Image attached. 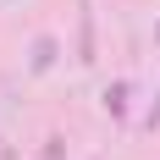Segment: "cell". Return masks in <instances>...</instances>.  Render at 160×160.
Wrapping results in <instances>:
<instances>
[{
	"mask_svg": "<svg viewBox=\"0 0 160 160\" xmlns=\"http://www.w3.org/2000/svg\"><path fill=\"white\" fill-rule=\"evenodd\" d=\"M44 160H61V138H50V149H44Z\"/></svg>",
	"mask_w": 160,
	"mask_h": 160,
	"instance_id": "cell-4",
	"label": "cell"
},
{
	"mask_svg": "<svg viewBox=\"0 0 160 160\" xmlns=\"http://www.w3.org/2000/svg\"><path fill=\"white\" fill-rule=\"evenodd\" d=\"M127 94H132L127 83H111V88H105V111H111L116 122H122V116H127Z\"/></svg>",
	"mask_w": 160,
	"mask_h": 160,
	"instance_id": "cell-2",
	"label": "cell"
},
{
	"mask_svg": "<svg viewBox=\"0 0 160 160\" xmlns=\"http://www.w3.org/2000/svg\"><path fill=\"white\" fill-rule=\"evenodd\" d=\"M55 50H61V44H55V39H50V33H39V39H33V72H50V66H55Z\"/></svg>",
	"mask_w": 160,
	"mask_h": 160,
	"instance_id": "cell-1",
	"label": "cell"
},
{
	"mask_svg": "<svg viewBox=\"0 0 160 160\" xmlns=\"http://www.w3.org/2000/svg\"><path fill=\"white\" fill-rule=\"evenodd\" d=\"M155 44H160V22H155Z\"/></svg>",
	"mask_w": 160,
	"mask_h": 160,
	"instance_id": "cell-5",
	"label": "cell"
},
{
	"mask_svg": "<svg viewBox=\"0 0 160 160\" xmlns=\"http://www.w3.org/2000/svg\"><path fill=\"white\" fill-rule=\"evenodd\" d=\"M144 127H149V132L160 127V99H155V105H149V116H144Z\"/></svg>",
	"mask_w": 160,
	"mask_h": 160,
	"instance_id": "cell-3",
	"label": "cell"
}]
</instances>
